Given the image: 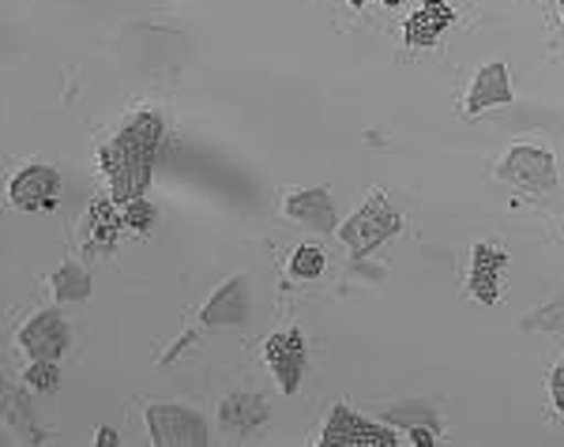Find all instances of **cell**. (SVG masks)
<instances>
[{"instance_id": "obj_4", "label": "cell", "mask_w": 564, "mask_h": 447, "mask_svg": "<svg viewBox=\"0 0 564 447\" xmlns=\"http://www.w3.org/2000/svg\"><path fill=\"white\" fill-rule=\"evenodd\" d=\"M321 444L327 447H399V433H391L388 425L380 422H369V417L354 414L347 403H339L327 417L324 433H321Z\"/></svg>"}, {"instance_id": "obj_9", "label": "cell", "mask_w": 564, "mask_h": 447, "mask_svg": "<svg viewBox=\"0 0 564 447\" xmlns=\"http://www.w3.org/2000/svg\"><path fill=\"white\" fill-rule=\"evenodd\" d=\"M508 263L512 255L508 249H500L497 241H478L470 249V279H467V290L478 305H497L500 297V279H505Z\"/></svg>"}, {"instance_id": "obj_21", "label": "cell", "mask_w": 564, "mask_h": 447, "mask_svg": "<svg viewBox=\"0 0 564 447\" xmlns=\"http://www.w3.org/2000/svg\"><path fill=\"white\" fill-rule=\"evenodd\" d=\"M550 399H553V406L564 414V358H561V364L553 369V377H550Z\"/></svg>"}, {"instance_id": "obj_7", "label": "cell", "mask_w": 564, "mask_h": 447, "mask_svg": "<svg viewBox=\"0 0 564 447\" xmlns=\"http://www.w3.org/2000/svg\"><path fill=\"white\" fill-rule=\"evenodd\" d=\"M263 361L275 372L279 388L286 391V395H294V391L302 388L305 364H308V346L302 339V331H297V327H282V331L268 335V339H263Z\"/></svg>"}, {"instance_id": "obj_20", "label": "cell", "mask_w": 564, "mask_h": 447, "mask_svg": "<svg viewBox=\"0 0 564 447\" xmlns=\"http://www.w3.org/2000/svg\"><path fill=\"white\" fill-rule=\"evenodd\" d=\"M534 327H545V331H564V301H553L542 316H534Z\"/></svg>"}, {"instance_id": "obj_19", "label": "cell", "mask_w": 564, "mask_h": 447, "mask_svg": "<svg viewBox=\"0 0 564 447\" xmlns=\"http://www.w3.org/2000/svg\"><path fill=\"white\" fill-rule=\"evenodd\" d=\"M23 383L31 391H57V383H61L57 361H31V364H26V372H23Z\"/></svg>"}, {"instance_id": "obj_14", "label": "cell", "mask_w": 564, "mask_h": 447, "mask_svg": "<svg viewBox=\"0 0 564 447\" xmlns=\"http://www.w3.org/2000/svg\"><path fill=\"white\" fill-rule=\"evenodd\" d=\"M271 406L263 403V395L257 391H234L218 403V425H223L226 436H241V433H252L268 422Z\"/></svg>"}, {"instance_id": "obj_18", "label": "cell", "mask_w": 564, "mask_h": 447, "mask_svg": "<svg viewBox=\"0 0 564 447\" xmlns=\"http://www.w3.org/2000/svg\"><path fill=\"white\" fill-rule=\"evenodd\" d=\"M124 230H132V233H151L154 230V222H159V211H154V204L148 196H140V199H132V204H124Z\"/></svg>"}, {"instance_id": "obj_11", "label": "cell", "mask_w": 564, "mask_h": 447, "mask_svg": "<svg viewBox=\"0 0 564 447\" xmlns=\"http://www.w3.org/2000/svg\"><path fill=\"white\" fill-rule=\"evenodd\" d=\"M512 76H508V64L505 61H489L478 68V76L470 79V90H467V102H463V109H467L470 117L486 113L489 106H508L512 102Z\"/></svg>"}, {"instance_id": "obj_23", "label": "cell", "mask_w": 564, "mask_h": 447, "mask_svg": "<svg viewBox=\"0 0 564 447\" xmlns=\"http://www.w3.org/2000/svg\"><path fill=\"white\" fill-rule=\"evenodd\" d=\"M98 444H117V433H113V428H102V433H98Z\"/></svg>"}, {"instance_id": "obj_3", "label": "cell", "mask_w": 564, "mask_h": 447, "mask_svg": "<svg viewBox=\"0 0 564 447\" xmlns=\"http://www.w3.org/2000/svg\"><path fill=\"white\" fill-rule=\"evenodd\" d=\"M497 173L508 188L523 192V196H545L557 188V159L550 148H534V143H516Z\"/></svg>"}, {"instance_id": "obj_17", "label": "cell", "mask_w": 564, "mask_h": 447, "mask_svg": "<svg viewBox=\"0 0 564 447\" xmlns=\"http://www.w3.org/2000/svg\"><path fill=\"white\" fill-rule=\"evenodd\" d=\"M327 271V255L321 244H302L290 255V275L294 279H321Z\"/></svg>"}, {"instance_id": "obj_10", "label": "cell", "mask_w": 564, "mask_h": 447, "mask_svg": "<svg viewBox=\"0 0 564 447\" xmlns=\"http://www.w3.org/2000/svg\"><path fill=\"white\" fill-rule=\"evenodd\" d=\"M204 327H234L249 319V275H234L215 290L212 301L199 308Z\"/></svg>"}, {"instance_id": "obj_15", "label": "cell", "mask_w": 564, "mask_h": 447, "mask_svg": "<svg viewBox=\"0 0 564 447\" xmlns=\"http://www.w3.org/2000/svg\"><path fill=\"white\" fill-rule=\"evenodd\" d=\"M53 286V301H65V305H76V301H87L90 297V275L87 268H79V263H61L57 271H53L50 279Z\"/></svg>"}, {"instance_id": "obj_16", "label": "cell", "mask_w": 564, "mask_h": 447, "mask_svg": "<svg viewBox=\"0 0 564 447\" xmlns=\"http://www.w3.org/2000/svg\"><path fill=\"white\" fill-rule=\"evenodd\" d=\"M113 199H95L90 204V237H95V244L102 252L113 249V241H117V233L124 230V218L121 211H113Z\"/></svg>"}, {"instance_id": "obj_13", "label": "cell", "mask_w": 564, "mask_h": 447, "mask_svg": "<svg viewBox=\"0 0 564 447\" xmlns=\"http://www.w3.org/2000/svg\"><path fill=\"white\" fill-rule=\"evenodd\" d=\"M456 23V8L448 0H425L422 8H414V15L403 23V39L414 50H430L444 39V31Z\"/></svg>"}, {"instance_id": "obj_5", "label": "cell", "mask_w": 564, "mask_h": 447, "mask_svg": "<svg viewBox=\"0 0 564 447\" xmlns=\"http://www.w3.org/2000/svg\"><path fill=\"white\" fill-rule=\"evenodd\" d=\"M148 428H151V440L159 447H199V444H207L204 417L188 406H174V403L148 406Z\"/></svg>"}, {"instance_id": "obj_12", "label": "cell", "mask_w": 564, "mask_h": 447, "mask_svg": "<svg viewBox=\"0 0 564 447\" xmlns=\"http://www.w3.org/2000/svg\"><path fill=\"white\" fill-rule=\"evenodd\" d=\"M282 215L308 226V230H316V233H332L335 230V199H332V192H327V188L290 192V196L282 199Z\"/></svg>"}, {"instance_id": "obj_25", "label": "cell", "mask_w": 564, "mask_h": 447, "mask_svg": "<svg viewBox=\"0 0 564 447\" xmlns=\"http://www.w3.org/2000/svg\"><path fill=\"white\" fill-rule=\"evenodd\" d=\"M350 4H354V8H361V4H366V0H350Z\"/></svg>"}, {"instance_id": "obj_1", "label": "cell", "mask_w": 564, "mask_h": 447, "mask_svg": "<svg viewBox=\"0 0 564 447\" xmlns=\"http://www.w3.org/2000/svg\"><path fill=\"white\" fill-rule=\"evenodd\" d=\"M162 132H166V124H162V117L154 109H135L121 132L98 148V170H102L109 199L117 207L132 204V199H140L148 192Z\"/></svg>"}, {"instance_id": "obj_2", "label": "cell", "mask_w": 564, "mask_h": 447, "mask_svg": "<svg viewBox=\"0 0 564 447\" xmlns=\"http://www.w3.org/2000/svg\"><path fill=\"white\" fill-rule=\"evenodd\" d=\"M399 230H403V215L391 207V199L384 192H372V196L361 204V211H354V218L347 226H339V241L354 260L369 255L377 244L391 241Z\"/></svg>"}, {"instance_id": "obj_24", "label": "cell", "mask_w": 564, "mask_h": 447, "mask_svg": "<svg viewBox=\"0 0 564 447\" xmlns=\"http://www.w3.org/2000/svg\"><path fill=\"white\" fill-rule=\"evenodd\" d=\"M377 4H384V8H399L403 0H377Z\"/></svg>"}, {"instance_id": "obj_22", "label": "cell", "mask_w": 564, "mask_h": 447, "mask_svg": "<svg viewBox=\"0 0 564 447\" xmlns=\"http://www.w3.org/2000/svg\"><path fill=\"white\" fill-rule=\"evenodd\" d=\"M411 444H436V433H433V428L414 425V428H411Z\"/></svg>"}, {"instance_id": "obj_26", "label": "cell", "mask_w": 564, "mask_h": 447, "mask_svg": "<svg viewBox=\"0 0 564 447\" xmlns=\"http://www.w3.org/2000/svg\"><path fill=\"white\" fill-rule=\"evenodd\" d=\"M561 20H564V0H561Z\"/></svg>"}, {"instance_id": "obj_8", "label": "cell", "mask_w": 564, "mask_h": 447, "mask_svg": "<svg viewBox=\"0 0 564 447\" xmlns=\"http://www.w3.org/2000/svg\"><path fill=\"white\" fill-rule=\"evenodd\" d=\"M8 196H12V204L20 211H50L61 199V173L45 166V162H31V166H23L12 177Z\"/></svg>"}, {"instance_id": "obj_6", "label": "cell", "mask_w": 564, "mask_h": 447, "mask_svg": "<svg viewBox=\"0 0 564 447\" xmlns=\"http://www.w3.org/2000/svg\"><path fill=\"white\" fill-rule=\"evenodd\" d=\"M72 342L68 319L57 308H39L31 319H23L20 327V346L31 361H61Z\"/></svg>"}]
</instances>
